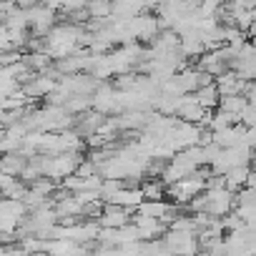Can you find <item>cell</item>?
Instances as JSON below:
<instances>
[{"label":"cell","instance_id":"6da1fadb","mask_svg":"<svg viewBox=\"0 0 256 256\" xmlns=\"http://www.w3.org/2000/svg\"><path fill=\"white\" fill-rule=\"evenodd\" d=\"M126 30H128V40L151 43L164 28H161V20L156 16H148V13L141 10L131 18H126Z\"/></svg>","mask_w":256,"mask_h":256},{"label":"cell","instance_id":"7a4b0ae2","mask_svg":"<svg viewBox=\"0 0 256 256\" xmlns=\"http://www.w3.org/2000/svg\"><path fill=\"white\" fill-rule=\"evenodd\" d=\"M204 188H206V178H201V176L194 171L191 176L168 184V198L176 201V204H181V206H186V204H188L196 194H201Z\"/></svg>","mask_w":256,"mask_h":256},{"label":"cell","instance_id":"3957f363","mask_svg":"<svg viewBox=\"0 0 256 256\" xmlns=\"http://www.w3.org/2000/svg\"><path fill=\"white\" fill-rule=\"evenodd\" d=\"M56 13H58V10H56V8H50V6H46V3H38V6L28 8V10H26V16H28L30 33H36V36H46V33L56 26V20H58V16H56Z\"/></svg>","mask_w":256,"mask_h":256},{"label":"cell","instance_id":"277c9868","mask_svg":"<svg viewBox=\"0 0 256 256\" xmlns=\"http://www.w3.org/2000/svg\"><path fill=\"white\" fill-rule=\"evenodd\" d=\"M161 238H164V244L168 246L171 254H196V251H201V246H198V234H186V231L166 228Z\"/></svg>","mask_w":256,"mask_h":256},{"label":"cell","instance_id":"5b68a950","mask_svg":"<svg viewBox=\"0 0 256 256\" xmlns=\"http://www.w3.org/2000/svg\"><path fill=\"white\" fill-rule=\"evenodd\" d=\"M128 221H131V208L110 204V201H103V211L98 216V224L100 226H106V228H120Z\"/></svg>","mask_w":256,"mask_h":256},{"label":"cell","instance_id":"8992f818","mask_svg":"<svg viewBox=\"0 0 256 256\" xmlns=\"http://www.w3.org/2000/svg\"><path fill=\"white\" fill-rule=\"evenodd\" d=\"M214 83H216V88H218V93H221V96L244 93V90H246V86H248V80H246L238 70H234V68H228V70L218 73Z\"/></svg>","mask_w":256,"mask_h":256},{"label":"cell","instance_id":"52a82bcc","mask_svg":"<svg viewBox=\"0 0 256 256\" xmlns=\"http://www.w3.org/2000/svg\"><path fill=\"white\" fill-rule=\"evenodd\" d=\"M131 221L138 226L141 241H144V238H158V236H164V231L168 228L161 218H156V216H146V214H138V211H136V216H131Z\"/></svg>","mask_w":256,"mask_h":256},{"label":"cell","instance_id":"ba28073f","mask_svg":"<svg viewBox=\"0 0 256 256\" xmlns=\"http://www.w3.org/2000/svg\"><path fill=\"white\" fill-rule=\"evenodd\" d=\"M204 116H206V108L198 106V100L194 98V93H184V96L178 98L176 118H181V120H191V123H201Z\"/></svg>","mask_w":256,"mask_h":256},{"label":"cell","instance_id":"9c48e42d","mask_svg":"<svg viewBox=\"0 0 256 256\" xmlns=\"http://www.w3.org/2000/svg\"><path fill=\"white\" fill-rule=\"evenodd\" d=\"M108 201H110V204H118V206H126V208H131V211H136V208L146 201V196H144L141 186H123V188H118Z\"/></svg>","mask_w":256,"mask_h":256},{"label":"cell","instance_id":"30bf717a","mask_svg":"<svg viewBox=\"0 0 256 256\" xmlns=\"http://www.w3.org/2000/svg\"><path fill=\"white\" fill-rule=\"evenodd\" d=\"M28 156H23L20 151H8V154H0V174H13L20 176V171L26 168Z\"/></svg>","mask_w":256,"mask_h":256},{"label":"cell","instance_id":"8fae6325","mask_svg":"<svg viewBox=\"0 0 256 256\" xmlns=\"http://www.w3.org/2000/svg\"><path fill=\"white\" fill-rule=\"evenodd\" d=\"M194 98L198 100V106H201V108H206V110H214V108L218 106V98H221V93H218L216 83H208V86H198V88L194 90Z\"/></svg>","mask_w":256,"mask_h":256},{"label":"cell","instance_id":"7c38bea8","mask_svg":"<svg viewBox=\"0 0 256 256\" xmlns=\"http://www.w3.org/2000/svg\"><path fill=\"white\" fill-rule=\"evenodd\" d=\"M23 60H26V66H28L30 70H36V73H40V70H46L48 66H53V56H50L48 50H28V53H23Z\"/></svg>","mask_w":256,"mask_h":256},{"label":"cell","instance_id":"4fadbf2b","mask_svg":"<svg viewBox=\"0 0 256 256\" xmlns=\"http://www.w3.org/2000/svg\"><path fill=\"white\" fill-rule=\"evenodd\" d=\"M246 106H248V98H246L244 93H231V96H221V98H218V108H224V110L238 116V120H241V113H244Z\"/></svg>","mask_w":256,"mask_h":256},{"label":"cell","instance_id":"5bb4252c","mask_svg":"<svg viewBox=\"0 0 256 256\" xmlns=\"http://www.w3.org/2000/svg\"><path fill=\"white\" fill-rule=\"evenodd\" d=\"M248 171H251V166H234V168H228V171L224 174L226 188H231V191L244 188V186H246V178H248Z\"/></svg>","mask_w":256,"mask_h":256},{"label":"cell","instance_id":"9a60e30c","mask_svg":"<svg viewBox=\"0 0 256 256\" xmlns=\"http://www.w3.org/2000/svg\"><path fill=\"white\" fill-rule=\"evenodd\" d=\"M141 191H144L146 198H151V201H161V198H166L168 186H166L164 178H154V176H148V181L141 184Z\"/></svg>","mask_w":256,"mask_h":256},{"label":"cell","instance_id":"2e32d148","mask_svg":"<svg viewBox=\"0 0 256 256\" xmlns=\"http://www.w3.org/2000/svg\"><path fill=\"white\" fill-rule=\"evenodd\" d=\"M63 106H66V110H68V113L78 116V113H83V110L93 108V98H90V96H70Z\"/></svg>","mask_w":256,"mask_h":256},{"label":"cell","instance_id":"e0dca14e","mask_svg":"<svg viewBox=\"0 0 256 256\" xmlns=\"http://www.w3.org/2000/svg\"><path fill=\"white\" fill-rule=\"evenodd\" d=\"M246 188L256 191V168H251V171H248V178H246Z\"/></svg>","mask_w":256,"mask_h":256},{"label":"cell","instance_id":"ac0fdd59","mask_svg":"<svg viewBox=\"0 0 256 256\" xmlns=\"http://www.w3.org/2000/svg\"><path fill=\"white\" fill-rule=\"evenodd\" d=\"M18 3V8H23V10H28V8H33V6H38L40 0H16Z\"/></svg>","mask_w":256,"mask_h":256}]
</instances>
